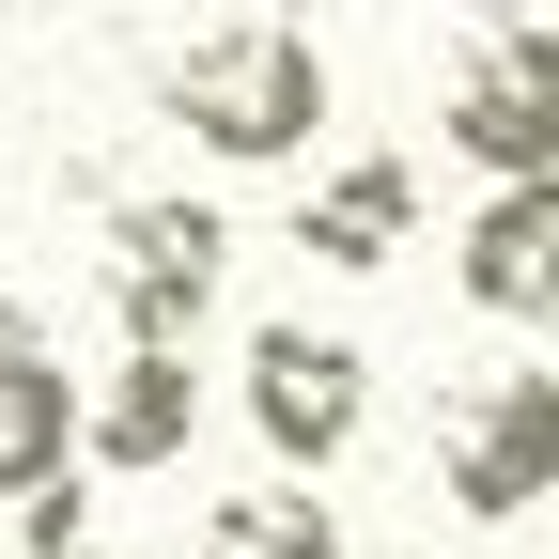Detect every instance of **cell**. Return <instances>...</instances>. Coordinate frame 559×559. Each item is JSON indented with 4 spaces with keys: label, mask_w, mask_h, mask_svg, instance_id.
Here are the masks:
<instances>
[{
    "label": "cell",
    "mask_w": 559,
    "mask_h": 559,
    "mask_svg": "<svg viewBox=\"0 0 559 559\" xmlns=\"http://www.w3.org/2000/svg\"><path fill=\"white\" fill-rule=\"evenodd\" d=\"M171 124H187L218 171L311 156V124H326V47H311L296 16H218V32L171 62Z\"/></svg>",
    "instance_id": "obj_1"
},
{
    "label": "cell",
    "mask_w": 559,
    "mask_h": 559,
    "mask_svg": "<svg viewBox=\"0 0 559 559\" xmlns=\"http://www.w3.org/2000/svg\"><path fill=\"white\" fill-rule=\"evenodd\" d=\"M436 140L498 187H559V16H466L451 79H436Z\"/></svg>",
    "instance_id": "obj_2"
},
{
    "label": "cell",
    "mask_w": 559,
    "mask_h": 559,
    "mask_svg": "<svg viewBox=\"0 0 559 559\" xmlns=\"http://www.w3.org/2000/svg\"><path fill=\"white\" fill-rule=\"evenodd\" d=\"M436 498L481 513V528L559 498V373L544 358H481V373L436 389Z\"/></svg>",
    "instance_id": "obj_3"
},
{
    "label": "cell",
    "mask_w": 559,
    "mask_h": 559,
    "mask_svg": "<svg viewBox=\"0 0 559 559\" xmlns=\"http://www.w3.org/2000/svg\"><path fill=\"white\" fill-rule=\"evenodd\" d=\"M249 419H264L280 466H342L373 419V358L342 326H249Z\"/></svg>",
    "instance_id": "obj_4"
},
{
    "label": "cell",
    "mask_w": 559,
    "mask_h": 559,
    "mask_svg": "<svg viewBox=\"0 0 559 559\" xmlns=\"http://www.w3.org/2000/svg\"><path fill=\"white\" fill-rule=\"evenodd\" d=\"M218 264H234L218 202H124L109 218V311H124V342H187L202 311H218Z\"/></svg>",
    "instance_id": "obj_5"
},
{
    "label": "cell",
    "mask_w": 559,
    "mask_h": 559,
    "mask_svg": "<svg viewBox=\"0 0 559 559\" xmlns=\"http://www.w3.org/2000/svg\"><path fill=\"white\" fill-rule=\"evenodd\" d=\"M187 436H202V373H187V342H124V358L79 389V466L156 481V466H187Z\"/></svg>",
    "instance_id": "obj_6"
},
{
    "label": "cell",
    "mask_w": 559,
    "mask_h": 559,
    "mask_svg": "<svg viewBox=\"0 0 559 559\" xmlns=\"http://www.w3.org/2000/svg\"><path fill=\"white\" fill-rule=\"evenodd\" d=\"M466 311H498V326H544L559 311V187H498L466 218Z\"/></svg>",
    "instance_id": "obj_7"
},
{
    "label": "cell",
    "mask_w": 559,
    "mask_h": 559,
    "mask_svg": "<svg viewBox=\"0 0 559 559\" xmlns=\"http://www.w3.org/2000/svg\"><path fill=\"white\" fill-rule=\"evenodd\" d=\"M404 218H419V171L389 156V140H373V156H342L326 187H296V249L342 264V280H373V264L404 249Z\"/></svg>",
    "instance_id": "obj_8"
},
{
    "label": "cell",
    "mask_w": 559,
    "mask_h": 559,
    "mask_svg": "<svg viewBox=\"0 0 559 559\" xmlns=\"http://www.w3.org/2000/svg\"><path fill=\"white\" fill-rule=\"evenodd\" d=\"M79 481V373L47 342H0V498H47Z\"/></svg>",
    "instance_id": "obj_9"
},
{
    "label": "cell",
    "mask_w": 559,
    "mask_h": 559,
    "mask_svg": "<svg viewBox=\"0 0 559 559\" xmlns=\"http://www.w3.org/2000/svg\"><path fill=\"white\" fill-rule=\"evenodd\" d=\"M187 559H342V513L311 481H264V498H218L187 528Z\"/></svg>",
    "instance_id": "obj_10"
},
{
    "label": "cell",
    "mask_w": 559,
    "mask_h": 559,
    "mask_svg": "<svg viewBox=\"0 0 559 559\" xmlns=\"http://www.w3.org/2000/svg\"><path fill=\"white\" fill-rule=\"evenodd\" d=\"M16 559H94V498H79V481L16 498Z\"/></svg>",
    "instance_id": "obj_11"
}]
</instances>
